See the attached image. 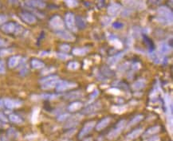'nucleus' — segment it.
Instances as JSON below:
<instances>
[{"mask_svg":"<svg viewBox=\"0 0 173 141\" xmlns=\"http://www.w3.org/2000/svg\"><path fill=\"white\" fill-rule=\"evenodd\" d=\"M157 21L161 24L164 25H171L172 23L173 14L172 10L167 7H161L157 10Z\"/></svg>","mask_w":173,"mask_h":141,"instance_id":"nucleus-1","label":"nucleus"},{"mask_svg":"<svg viewBox=\"0 0 173 141\" xmlns=\"http://www.w3.org/2000/svg\"><path fill=\"white\" fill-rule=\"evenodd\" d=\"M1 30L6 34H20L23 31V27L19 24L13 22L7 23L3 24L1 26Z\"/></svg>","mask_w":173,"mask_h":141,"instance_id":"nucleus-2","label":"nucleus"},{"mask_svg":"<svg viewBox=\"0 0 173 141\" xmlns=\"http://www.w3.org/2000/svg\"><path fill=\"white\" fill-rule=\"evenodd\" d=\"M125 120H122L121 121L119 122L118 124H116V126L115 127L114 129H112V131L109 132L108 134V139L109 140H114L121 133V131L124 130V128H125Z\"/></svg>","mask_w":173,"mask_h":141,"instance_id":"nucleus-3","label":"nucleus"},{"mask_svg":"<svg viewBox=\"0 0 173 141\" xmlns=\"http://www.w3.org/2000/svg\"><path fill=\"white\" fill-rule=\"evenodd\" d=\"M50 26H51L52 29L55 30H61L64 29V22L61 19V18L58 15L54 16L50 21Z\"/></svg>","mask_w":173,"mask_h":141,"instance_id":"nucleus-4","label":"nucleus"},{"mask_svg":"<svg viewBox=\"0 0 173 141\" xmlns=\"http://www.w3.org/2000/svg\"><path fill=\"white\" fill-rule=\"evenodd\" d=\"M83 118V116L81 114H76V115L72 116H70L68 118V120L65 123V128H74L75 126H77L79 122L82 120Z\"/></svg>","mask_w":173,"mask_h":141,"instance_id":"nucleus-5","label":"nucleus"},{"mask_svg":"<svg viewBox=\"0 0 173 141\" xmlns=\"http://www.w3.org/2000/svg\"><path fill=\"white\" fill-rule=\"evenodd\" d=\"M76 86H77V84L74 83V82H70V81H66V80H59L55 88L58 92H63L65 90L73 89Z\"/></svg>","mask_w":173,"mask_h":141,"instance_id":"nucleus-6","label":"nucleus"},{"mask_svg":"<svg viewBox=\"0 0 173 141\" xmlns=\"http://www.w3.org/2000/svg\"><path fill=\"white\" fill-rule=\"evenodd\" d=\"M65 25L67 26L68 29L72 31H76L77 26H76V20H75L74 14H66L65 17Z\"/></svg>","mask_w":173,"mask_h":141,"instance_id":"nucleus-7","label":"nucleus"},{"mask_svg":"<svg viewBox=\"0 0 173 141\" xmlns=\"http://www.w3.org/2000/svg\"><path fill=\"white\" fill-rule=\"evenodd\" d=\"M95 122L94 121H90L86 123L84 125V127L82 128V129L81 130L80 133L78 135V138L79 139H82L84 138L85 135L90 133V131L93 130L94 127H95Z\"/></svg>","mask_w":173,"mask_h":141,"instance_id":"nucleus-8","label":"nucleus"},{"mask_svg":"<svg viewBox=\"0 0 173 141\" xmlns=\"http://www.w3.org/2000/svg\"><path fill=\"white\" fill-rule=\"evenodd\" d=\"M101 102H96L93 103L92 105H89L87 108L84 109L82 111L83 114H86V115H90V114H93L94 112H97L101 109Z\"/></svg>","mask_w":173,"mask_h":141,"instance_id":"nucleus-9","label":"nucleus"},{"mask_svg":"<svg viewBox=\"0 0 173 141\" xmlns=\"http://www.w3.org/2000/svg\"><path fill=\"white\" fill-rule=\"evenodd\" d=\"M122 7L121 4L112 3L108 7V14L111 16H116L121 12Z\"/></svg>","mask_w":173,"mask_h":141,"instance_id":"nucleus-10","label":"nucleus"},{"mask_svg":"<svg viewBox=\"0 0 173 141\" xmlns=\"http://www.w3.org/2000/svg\"><path fill=\"white\" fill-rule=\"evenodd\" d=\"M57 35L60 39H63L65 41H68V42H73V41H74V39H75L74 36L72 34L68 32L66 30H64L57 31Z\"/></svg>","mask_w":173,"mask_h":141,"instance_id":"nucleus-11","label":"nucleus"},{"mask_svg":"<svg viewBox=\"0 0 173 141\" xmlns=\"http://www.w3.org/2000/svg\"><path fill=\"white\" fill-rule=\"evenodd\" d=\"M26 3L29 7L39 8V9H43L46 6L45 2H43L42 0H26Z\"/></svg>","mask_w":173,"mask_h":141,"instance_id":"nucleus-12","label":"nucleus"},{"mask_svg":"<svg viewBox=\"0 0 173 141\" xmlns=\"http://www.w3.org/2000/svg\"><path fill=\"white\" fill-rule=\"evenodd\" d=\"M172 50V46L169 45L166 42H160L158 46V53H160V54L166 55L170 54Z\"/></svg>","mask_w":173,"mask_h":141,"instance_id":"nucleus-13","label":"nucleus"},{"mask_svg":"<svg viewBox=\"0 0 173 141\" xmlns=\"http://www.w3.org/2000/svg\"><path fill=\"white\" fill-rule=\"evenodd\" d=\"M149 58L156 64H162V63H163V61L165 59L164 55L160 54V53H158V52L157 53H156V52L151 53L150 55H149Z\"/></svg>","mask_w":173,"mask_h":141,"instance_id":"nucleus-14","label":"nucleus"},{"mask_svg":"<svg viewBox=\"0 0 173 141\" xmlns=\"http://www.w3.org/2000/svg\"><path fill=\"white\" fill-rule=\"evenodd\" d=\"M4 105L7 107V109H12L17 107H19L22 105V102L18 100H13V99H5L3 101Z\"/></svg>","mask_w":173,"mask_h":141,"instance_id":"nucleus-15","label":"nucleus"},{"mask_svg":"<svg viewBox=\"0 0 173 141\" xmlns=\"http://www.w3.org/2000/svg\"><path fill=\"white\" fill-rule=\"evenodd\" d=\"M20 17L27 24H34L36 23V21H37L35 16L30 13L20 14Z\"/></svg>","mask_w":173,"mask_h":141,"instance_id":"nucleus-16","label":"nucleus"},{"mask_svg":"<svg viewBox=\"0 0 173 141\" xmlns=\"http://www.w3.org/2000/svg\"><path fill=\"white\" fill-rule=\"evenodd\" d=\"M125 52H121V53H119L117 54L114 55V56H112L111 58H109V60L107 61V63L109 65H114L116 63H118L119 61L121 60L123 57L125 56Z\"/></svg>","mask_w":173,"mask_h":141,"instance_id":"nucleus-17","label":"nucleus"},{"mask_svg":"<svg viewBox=\"0 0 173 141\" xmlns=\"http://www.w3.org/2000/svg\"><path fill=\"white\" fill-rule=\"evenodd\" d=\"M160 131V126H153V127H151L147 129V131H145L143 133L142 135V136L143 138H147L149 137V136H152V135H153L157 134L159 131Z\"/></svg>","mask_w":173,"mask_h":141,"instance_id":"nucleus-18","label":"nucleus"},{"mask_svg":"<svg viewBox=\"0 0 173 141\" xmlns=\"http://www.w3.org/2000/svg\"><path fill=\"white\" fill-rule=\"evenodd\" d=\"M143 133V129L141 128H137V129H135L133 131H132L130 133H128L126 135V139L128 140H132L134 139H136L137 137H139L141 135H142Z\"/></svg>","mask_w":173,"mask_h":141,"instance_id":"nucleus-19","label":"nucleus"},{"mask_svg":"<svg viewBox=\"0 0 173 141\" xmlns=\"http://www.w3.org/2000/svg\"><path fill=\"white\" fill-rule=\"evenodd\" d=\"M110 121H111V118H110L109 116H107V117L103 118L102 120L96 124V131H101V130L104 129V128H106V127L109 124Z\"/></svg>","mask_w":173,"mask_h":141,"instance_id":"nucleus-20","label":"nucleus"},{"mask_svg":"<svg viewBox=\"0 0 173 141\" xmlns=\"http://www.w3.org/2000/svg\"><path fill=\"white\" fill-rule=\"evenodd\" d=\"M145 86H146V80L144 79H140V80H136V82L132 84V88L133 90L138 91V90L143 89Z\"/></svg>","mask_w":173,"mask_h":141,"instance_id":"nucleus-21","label":"nucleus"},{"mask_svg":"<svg viewBox=\"0 0 173 141\" xmlns=\"http://www.w3.org/2000/svg\"><path fill=\"white\" fill-rule=\"evenodd\" d=\"M144 119V116L143 115H136L130 121L128 122V124H127V128H129L132 127V126H134V125L137 124L138 123H140V122L142 120Z\"/></svg>","mask_w":173,"mask_h":141,"instance_id":"nucleus-22","label":"nucleus"},{"mask_svg":"<svg viewBox=\"0 0 173 141\" xmlns=\"http://www.w3.org/2000/svg\"><path fill=\"white\" fill-rule=\"evenodd\" d=\"M21 61V57L20 56H13L9 59L8 61V65L10 68L16 67L19 64Z\"/></svg>","mask_w":173,"mask_h":141,"instance_id":"nucleus-23","label":"nucleus"},{"mask_svg":"<svg viewBox=\"0 0 173 141\" xmlns=\"http://www.w3.org/2000/svg\"><path fill=\"white\" fill-rule=\"evenodd\" d=\"M58 81H59V80L57 79V80H50V81L45 82V83L42 84V88L43 89H53V88L56 87Z\"/></svg>","mask_w":173,"mask_h":141,"instance_id":"nucleus-24","label":"nucleus"},{"mask_svg":"<svg viewBox=\"0 0 173 141\" xmlns=\"http://www.w3.org/2000/svg\"><path fill=\"white\" fill-rule=\"evenodd\" d=\"M83 96V94L80 91H74V92H71V93H68L67 95L65 96V98L68 100H74V99H78L81 96Z\"/></svg>","mask_w":173,"mask_h":141,"instance_id":"nucleus-25","label":"nucleus"},{"mask_svg":"<svg viewBox=\"0 0 173 141\" xmlns=\"http://www.w3.org/2000/svg\"><path fill=\"white\" fill-rule=\"evenodd\" d=\"M89 48L84 47V48H75L73 50V54L77 56H83V55L86 54L89 52Z\"/></svg>","mask_w":173,"mask_h":141,"instance_id":"nucleus-26","label":"nucleus"},{"mask_svg":"<svg viewBox=\"0 0 173 141\" xmlns=\"http://www.w3.org/2000/svg\"><path fill=\"white\" fill-rule=\"evenodd\" d=\"M31 65L34 69H42L45 66V64L42 62V61L40 60H38V59H33L31 61Z\"/></svg>","mask_w":173,"mask_h":141,"instance_id":"nucleus-27","label":"nucleus"},{"mask_svg":"<svg viewBox=\"0 0 173 141\" xmlns=\"http://www.w3.org/2000/svg\"><path fill=\"white\" fill-rule=\"evenodd\" d=\"M81 107H82V104L77 101V102L72 103L68 107V109H69L70 112H75V111H77V110L81 109Z\"/></svg>","mask_w":173,"mask_h":141,"instance_id":"nucleus-28","label":"nucleus"},{"mask_svg":"<svg viewBox=\"0 0 173 141\" xmlns=\"http://www.w3.org/2000/svg\"><path fill=\"white\" fill-rule=\"evenodd\" d=\"M9 120H10V121L13 122V123H15V124H20V123H22L23 122V120L22 118L16 114H10L9 116Z\"/></svg>","mask_w":173,"mask_h":141,"instance_id":"nucleus-29","label":"nucleus"},{"mask_svg":"<svg viewBox=\"0 0 173 141\" xmlns=\"http://www.w3.org/2000/svg\"><path fill=\"white\" fill-rule=\"evenodd\" d=\"M64 2L68 7H71V8L77 7L78 5V2L77 0H64Z\"/></svg>","mask_w":173,"mask_h":141,"instance_id":"nucleus-30","label":"nucleus"},{"mask_svg":"<svg viewBox=\"0 0 173 141\" xmlns=\"http://www.w3.org/2000/svg\"><path fill=\"white\" fill-rule=\"evenodd\" d=\"M58 79V76H55V75H52V76H48V77H45L44 78H42V80H40V83L43 84L45 82H47V81H50V80H57Z\"/></svg>","mask_w":173,"mask_h":141,"instance_id":"nucleus-31","label":"nucleus"},{"mask_svg":"<svg viewBox=\"0 0 173 141\" xmlns=\"http://www.w3.org/2000/svg\"><path fill=\"white\" fill-rule=\"evenodd\" d=\"M79 68V63L77 61H71L68 65V69L70 70H76Z\"/></svg>","mask_w":173,"mask_h":141,"instance_id":"nucleus-32","label":"nucleus"},{"mask_svg":"<svg viewBox=\"0 0 173 141\" xmlns=\"http://www.w3.org/2000/svg\"><path fill=\"white\" fill-rule=\"evenodd\" d=\"M70 114H68V113H64V114H61L58 116V120H60V121H65V120H67L68 118L70 117Z\"/></svg>","mask_w":173,"mask_h":141,"instance_id":"nucleus-33","label":"nucleus"},{"mask_svg":"<svg viewBox=\"0 0 173 141\" xmlns=\"http://www.w3.org/2000/svg\"><path fill=\"white\" fill-rule=\"evenodd\" d=\"M99 95V91L98 90H94L93 91V93L90 95V100H89V102H92L93 100L95 99V98H96V96Z\"/></svg>","mask_w":173,"mask_h":141,"instance_id":"nucleus-34","label":"nucleus"},{"mask_svg":"<svg viewBox=\"0 0 173 141\" xmlns=\"http://www.w3.org/2000/svg\"><path fill=\"white\" fill-rule=\"evenodd\" d=\"M103 69H104L105 70H106V72L105 71H102L105 76H106V77H110V76L113 75V73H112V71L110 70L108 67H103Z\"/></svg>","mask_w":173,"mask_h":141,"instance_id":"nucleus-35","label":"nucleus"},{"mask_svg":"<svg viewBox=\"0 0 173 141\" xmlns=\"http://www.w3.org/2000/svg\"><path fill=\"white\" fill-rule=\"evenodd\" d=\"M60 49H61V50L62 52H64V53H66V52L70 51V45H61L60 46Z\"/></svg>","mask_w":173,"mask_h":141,"instance_id":"nucleus-36","label":"nucleus"},{"mask_svg":"<svg viewBox=\"0 0 173 141\" xmlns=\"http://www.w3.org/2000/svg\"><path fill=\"white\" fill-rule=\"evenodd\" d=\"M5 72H6L5 64L3 61H0V74H5Z\"/></svg>","mask_w":173,"mask_h":141,"instance_id":"nucleus-37","label":"nucleus"},{"mask_svg":"<svg viewBox=\"0 0 173 141\" xmlns=\"http://www.w3.org/2000/svg\"><path fill=\"white\" fill-rule=\"evenodd\" d=\"M58 58H59V59H61V60H66V59H69V58H70V56L65 54H58Z\"/></svg>","mask_w":173,"mask_h":141,"instance_id":"nucleus-38","label":"nucleus"},{"mask_svg":"<svg viewBox=\"0 0 173 141\" xmlns=\"http://www.w3.org/2000/svg\"><path fill=\"white\" fill-rule=\"evenodd\" d=\"M77 24H78V26H79V27L81 26V28H84L85 26V25H84V24H82V23H85V21H84V19H82L81 18H77Z\"/></svg>","mask_w":173,"mask_h":141,"instance_id":"nucleus-39","label":"nucleus"},{"mask_svg":"<svg viewBox=\"0 0 173 141\" xmlns=\"http://www.w3.org/2000/svg\"><path fill=\"white\" fill-rule=\"evenodd\" d=\"M28 71H29V69H28L27 66H26V65H24V66L21 69L20 73H21V74H22L23 76H24V75H26V74L28 73Z\"/></svg>","mask_w":173,"mask_h":141,"instance_id":"nucleus-40","label":"nucleus"},{"mask_svg":"<svg viewBox=\"0 0 173 141\" xmlns=\"http://www.w3.org/2000/svg\"><path fill=\"white\" fill-rule=\"evenodd\" d=\"M7 17L4 14H0V25L1 24H4V23L7 22Z\"/></svg>","mask_w":173,"mask_h":141,"instance_id":"nucleus-41","label":"nucleus"},{"mask_svg":"<svg viewBox=\"0 0 173 141\" xmlns=\"http://www.w3.org/2000/svg\"><path fill=\"white\" fill-rule=\"evenodd\" d=\"M112 26H113V28H115V29H121V28H122V27L124 26V25L121 23H115L112 25Z\"/></svg>","mask_w":173,"mask_h":141,"instance_id":"nucleus-42","label":"nucleus"},{"mask_svg":"<svg viewBox=\"0 0 173 141\" xmlns=\"http://www.w3.org/2000/svg\"><path fill=\"white\" fill-rule=\"evenodd\" d=\"M43 98H46V99H54L56 97V95H51V94H44L42 95Z\"/></svg>","mask_w":173,"mask_h":141,"instance_id":"nucleus-43","label":"nucleus"},{"mask_svg":"<svg viewBox=\"0 0 173 141\" xmlns=\"http://www.w3.org/2000/svg\"><path fill=\"white\" fill-rule=\"evenodd\" d=\"M160 138L156 135V136H152L149 139H147V140L145 141H160Z\"/></svg>","mask_w":173,"mask_h":141,"instance_id":"nucleus-44","label":"nucleus"},{"mask_svg":"<svg viewBox=\"0 0 173 141\" xmlns=\"http://www.w3.org/2000/svg\"><path fill=\"white\" fill-rule=\"evenodd\" d=\"M0 120L2 122H7V118L3 112H0Z\"/></svg>","mask_w":173,"mask_h":141,"instance_id":"nucleus-45","label":"nucleus"},{"mask_svg":"<svg viewBox=\"0 0 173 141\" xmlns=\"http://www.w3.org/2000/svg\"><path fill=\"white\" fill-rule=\"evenodd\" d=\"M11 51H12L11 50H2L1 53H0V55H1V56H4V55H6V54H10V53H12Z\"/></svg>","mask_w":173,"mask_h":141,"instance_id":"nucleus-46","label":"nucleus"},{"mask_svg":"<svg viewBox=\"0 0 173 141\" xmlns=\"http://www.w3.org/2000/svg\"><path fill=\"white\" fill-rule=\"evenodd\" d=\"M7 44L8 43L4 39H0V47H5V46H7Z\"/></svg>","mask_w":173,"mask_h":141,"instance_id":"nucleus-47","label":"nucleus"},{"mask_svg":"<svg viewBox=\"0 0 173 141\" xmlns=\"http://www.w3.org/2000/svg\"><path fill=\"white\" fill-rule=\"evenodd\" d=\"M162 2V0H149V3L153 5H158Z\"/></svg>","mask_w":173,"mask_h":141,"instance_id":"nucleus-48","label":"nucleus"}]
</instances>
